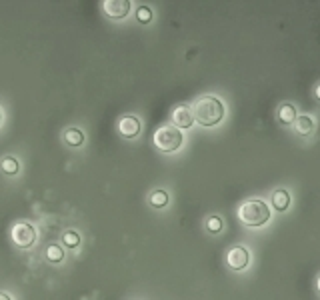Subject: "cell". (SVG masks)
Instances as JSON below:
<instances>
[{"instance_id":"6da1fadb","label":"cell","mask_w":320,"mask_h":300,"mask_svg":"<svg viewBox=\"0 0 320 300\" xmlns=\"http://www.w3.org/2000/svg\"><path fill=\"white\" fill-rule=\"evenodd\" d=\"M192 118L200 124V126H216L222 118H224V104L220 98L206 94L202 98H198L192 106Z\"/></svg>"},{"instance_id":"7a4b0ae2","label":"cell","mask_w":320,"mask_h":300,"mask_svg":"<svg viewBox=\"0 0 320 300\" xmlns=\"http://www.w3.org/2000/svg\"><path fill=\"white\" fill-rule=\"evenodd\" d=\"M238 218H240V222H244L246 226L256 228V226H262L268 222L270 210H268V204H266L264 200H258V198L246 200L244 204L238 208Z\"/></svg>"},{"instance_id":"3957f363","label":"cell","mask_w":320,"mask_h":300,"mask_svg":"<svg viewBox=\"0 0 320 300\" xmlns=\"http://www.w3.org/2000/svg\"><path fill=\"white\" fill-rule=\"evenodd\" d=\"M182 132L178 130L176 126L166 124V126H160L158 130L154 132V146L160 150V152H176V150L182 146Z\"/></svg>"},{"instance_id":"277c9868","label":"cell","mask_w":320,"mask_h":300,"mask_svg":"<svg viewBox=\"0 0 320 300\" xmlns=\"http://www.w3.org/2000/svg\"><path fill=\"white\" fill-rule=\"evenodd\" d=\"M10 238L18 248H30L36 242V230L30 222H16L10 230Z\"/></svg>"},{"instance_id":"5b68a950","label":"cell","mask_w":320,"mask_h":300,"mask_svg":"<svg viewBox=\"0 0 320 300\" xmlns=\"http://www.w3.org/2000/svg\"><path fill=\"white\" fill-rule=\"evenodd\" d=\"M226 262H228V266L232 270H244L246 266H248V262H250V254H248V250H246L244 246H234V248L228 250Z\"/></svg>"},{"instance_id":"8992f818","label":"cell","mask_w":320,"mask_h":300,"mask_svg":"<svg viewBox=\"0 0 320 300\" xmlns=\"http://www.w3.org/2000/svg\"><path fill=\"white\" fill-rule=\"evenodd\" d=\"M104 12L114 20L124 18L130 12V2L128 0H106L104 2Z\"/></svg>"},{"instance_id":"52a82bcc","label":"cell","mask_w":320,"mask_h":300,"mask_svg":"<svg viewBox=\"0 0 320 300\" xmlns=\"http://www.w3.org/2000/svg\"><path fill=\"white\" fill-rule=\"evenodd\" d=\"M118 130H120L122 136H126V138H134V136L140 134L142 124H140V120L136 116H122L120 122H118Z\"/></svg>"},{"instance_id":"ba28073f","label":"cell","mask_w":320,"mask_h":300,"mask_svg":"<svg viewBox=\"0 0 320 300\" xmlns=\"http://www.w3.org/2000/svg\"><path fill=\"white\" fill-rule=\"evenodd\" d=\"M192 122H194V118H192V110L189 106H176L172 110V126H176L178 130L180 128H190Z\"/></svg>"},{"instance_id":"9c48e42d","label":"cell","mask_w":320,"mask_h":300,"mask_svg":"<svg viewBox=\"0 0 320 300\" xmlns=\"http://www.w3.org/2000/svg\"><path fill=\"white\" fill-rule=\"evenodd\" d=\"M294 130L298 136H310L312 130H314V122L308 114H302V116H296L294 120Z\"/></svg>"},{"instance_id":"30bf717a","label":"cell","mask_w":320,"mask_h":300,"mask_svg":"<svg viewBox=\"0 0 320 300\" xmlns=\"http://www.w3.org/2000/svg\"><path fill=\"white\" fill-rule=\"evenodd\" d=\"M278 120H280V124H286V126L294 124V120H296V108L292 104H288V102L283 104L278 108Z\"/></svg>"},{"instance_id":"8fae6325","label":"cell","mask_w":320,"mask_h":300,"mask_svg":"<svg viewBox=\"0 0 320 300\" xmlns=\"http://www.w3.org/2000/svg\"><path fill=\"white\" fill-rule=\"evenodd\" d=\"M288 204H290V194L286 190H276L272 194V207L276 208L278 212H284L288 208Z\"/></svg>"},{"instance_id":"7c38bea8","label":"cell","mask_w":320,"mask_h":300,"mask_svg":"<svg viewBox=\"0 0 320 300\" xmlns=\"http://www.w3.org/2000/svg\"><path fill=\"white\" fill-rule=\"evenodd\" d=\"M64 142L68 146H80L84 142V134H82V130H78V128H68V130L64 132Z\"/></svg>"},{"instance_id":"4fadbf2b","label":"cell","mask_w":320,"mask_h":300,"mask_svg":"<svg viewBox=\"0 0 320 300\" xmlns=\"http://www.w3.org/2000/svg\"><path fill=\"white\" fill-rule=\"evenodd\" d=\"M148 202L154 208H164L168 204V194L164 190H152L150 196H148Z\"/></svg>"},{"instance_id":"5bb4252c","label":"cell","mask_w":320,"mask_h":300,"mask_svg":"<svg viewBox=\"0 0 320 300\" xmlns=\"http://www.w3.org/2000/svg\"><path fill=\"white\" fill-rule=\"evenodd\" d=\"M0 168H2L4 174L14 176V174L18 172V160H16L14 156H4V158L0 160Z\"/></svg>"},{"instance_id":"9a60e30c","label":"cell","mask_w":320,"mask_h":300,"mask_svg":"<svg viewBox=\"0 0 320 300\" xmlns=\"http://www.w3.org/2000/svg\"><path fill=\"white\" fill-rule=\"evenodd\" d=\"M44 254H46V258H48L50 262H54V264H58V262H62V260H64V252H62V248H60L58 244H48Z\"/></svg>"},{"instance_id":"2e32d148","label":"cell","mask_w":320,"mask_h":300,"mask_svg":"<svg viewBox=\"0 0 320 300\" xmlns=\"http://www.w3.org/2000/svg\"><path fill=\"white\" fill-rule=\"evenodd\" d=\"M62 242H64L66 248H76L80 244V236H78V232H74V230H64L62 232Z\"/></svg>"},{"instance_id":"e0dca14e","label":"cell","mask_w":320,"mask_h":300,"mask_svg":"<svg viewBox=\"0 0 320 300\" xmlns=\"http://www.w3.org/2000/svg\"><path fill=\"white\" fill-rule=\"evenodd\" d=\"M206 228H208V232H212V234L220 232V230H222V218H220V216H210L206 220Z\"/></svg>"},{"instance_id":"ac0fdd59","label":"cell","mask_w":320,"mask_h":300,"mask_svg":"<svg viewBox=\"0 0 320 300\" xmlns=\"http://www.w3.org/2000/svg\"><path fill=\"white\" fill-rule=\"evenodd\" d=\"M136 18L140 20L142 24L150 22V18H152V10H150V8H148V6H140V8L136 10Z\"/></svg>"},{"instance_id":"d6986e66","label":"cell","mask_w":320,"mask_h":300,"mask_svg":"<svg viewBox=\"0 0 320 300\" xmlns=\"http://www.w3.org/2000/svg\"><path fill=\"white\" fill-rule=\"evenodd\" d=\"M0 300H12L8 294H4V292H0Z\"/></svg>"},{"instance_id":"ffe728a7","label":"cell","mask_w":320,"mask_h":300,"mask_svg":"<svg viewBox=\"0 0 320 300\" xmlns=\"http://www.w3.org/2000/svg\"><path fill=\"white\" fill-rule=\"evenodd\" d=\"M314 96H316V100H320V84L316 86V90H314Z\"/></svg>"},{"instance_id":"44dd1931","label":"cell","mask_w":320,"mask_h":300,"mask_svg":"<svg viewBox=\"0 0 320 300\" xmlns=\"http://www.w3.org/2000/svg\"><path fill=\"white\" fill-rule=\"evenodd\" d=\"M316 288H318V292H320V276H318V280H316Z\"/></svg>"},{"instance_id":"7402d4cb","label":"cell","mask_w":320,"mask_h":300,"mask_svg":"<svg viewBox=\"0 0 320 300\" xmlns=\"http://www.w3.org/2000/svg\"><path fill=\"white\" fill-rule=\"evenodd\" d=\"M0 120H2V114H0Z\"/></svg>"}]
</instances>
